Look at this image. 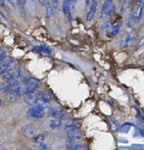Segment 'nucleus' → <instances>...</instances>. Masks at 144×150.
<instances>
[{
  "label": "nucleus",
  "mask_w": 144,
  "mask_h": 150,
  "mask_svg": "<svg viewBox=\"0 0 144 150\" xmlns=\"http://www.w3.org/2000/svg\"><path fill=\"white\" fill-rule=\"evenodd\" d=\"M65 124V120L63 119H51L49 120V127L51 129H53V130L63 128Z\"/></svg>",
  "instance_id": "f8f14e48"
},
{
  "label": "nucleus",
  "mask_w": 144,
  "mask_h": 150,
  "mask_svg": "<svg viewBox=\"0 0 144 150\" xmlns=\"http://www.w3.org/2000/svg\"><path fill=\"white\" fill-rule=\"evenodd\" d=\"M72 5H71V0H63V4H62V10L63 13H65V16L67 18L69 22H71L72 20Z\"/></svg>",
  "instance_id": "9d476101"
},
{
  "label": "nucleus",
  "mask_w": 144,
  "mask_h": 150,
  "mask_svg": "<svg viewBox=\"0 0 144 150\" xmlns=\"http://www.w3.org/2000/svg\"><path fill=\"white\" fill-rule=\"evenodd\" d=\"M135 128H136L137 132L139 133V135H140L141 137H143V138H144V127L142 126V125L138 124L136 127H135Z\"/></svg>",
  "instance_id": "5701e85b"
},
{
  "label": "nucleus",
  "mask_w": 144,
  "mask_h": 150,
  "mask_svg": "<svg viewBox=\"0 0 144 150\" xmlns=\"http://www.w3.org/2000/svg\"><path fill=\"white\" fill-rule=\"evenodd\" d=\"M39 2H40V4H41V5L45 6L46 4L48 3V0H39Z\"/></svg>",
  "instance_id": "c756f323"
},
{
  "label": "nucleus",
  "mask_w": 144,
  "mask_h": 150,
  "mask_svg": "<svg viewBox=\"0 0 144 150\" xmlns=\"http://www.w3.org/2000/svg\"><path fill=\"white\" fill-rule=\"evenodd\" d=\"M90 2H91V0H85V6L86 7H89V6H90Z\"/></svg>",
  "instance_id": "2f4dec72"
},
{
  "label": "nucleus",
  "mask_w": 144,
  "mask_h": 150,
  "mask_svg": "<svg viewBox=\"0 0 144 150\" xmlns=\"http://www.w3.org/2000/svg\"><path fill=\"white\" fill-rule=\"evenodd\" d=\"M0 6H1V7L5 6V0H0Z\"/></svg>",
  "instance_id": "473e14b6"
},
{
  "label": "nucleus",
  "mask_w": 144,
  "mask_h": 150,
  "mask_svg": "<svg viewBox=\"0 0 144 150\" xmlns=\"http://www.w3.org/2000/svg\"><path fill=\"white\" fill-rule=\"evenodd\" d=\"M28 150H38V149L36 148L35 146H32V147H29V148H28Z\"/></svg>",
  "instance_id": "72a5a7b5"
},
{
  "label": "nucleus",
  "mask_w": 144,
  "mask_h": 150,
  "mask_svg": "<svg viewBox=\"0 0 144 150\" xmlns=\"http://www.w3.org/2000/svg\"><path fill=\"white\" fill-rule=\"evenodd\" d=\"M2 105V100H1V98H0V106Z\"/></svg>",
  "instance_id": "e433bc0d"
},
{
  "label": "nucleus",
  "mask_w": 144,
  "mask_h": 150,
  "mask_svg": "<svg viewBox=\"0 0 144 150\" xmlns=\"http://www.w3.org/2000/svg\"><path fill=\"white\" fill-rule=\"evenodd\" d=\"M13 63L14 61L12 59H9V58H5L3 61L0 62V75H3L5 74L7 71H9L10 69H13Z\"/></svg>",
  "instance_id": "0eeeda50"
},
{
  "label": "nucleus",
  "mask_w": 144,
  "mask_h": 150,
  "mask_svg": "<svg viewBox=\"0 0 144 150\" xmlns=\"http://www.w3.org/2000/svg\"><path fill=\"white\" fill-rule=\"evenodd\" d=\"M0 92H3V84L0 83Z\"/></svg>",
  "instance_id": "f704fd0d"
},
{
  "label": "nucleus",
  "mask_w": 144,
  "mask_h": 150,
  "mask_svg": "<svg viewBox=\"0 0 144 150\" xmlns=\"http://www.w3.org/2000/svg\"><path fill=\"white\" fill-rule=\"evenodd\" d=\"M2 78L5 82H22V80L24 79V71L20 67H13V69L7 71L5 74H3Z\"/></svg>",
  "instance_id": "f257e3e1"
},
{
  "label": "nucleus",
  "mask_w": 144,
  "mask_h": 150,
  "mask_svg": "<svg viewBox=\"0 0 144 150\" xmlns=\"http://www.w3.org/2000/svg\"><path fill=\"white\" fill-rule=\"evenodd\" d=\"M67 138L69 139L71 142H74V141H78V140H80V139H82V134L78 130L67 131Z\"/></svg>",
  "instance_id": "9b49d317"
},
{
  "label": "nucleus",
  "mask_w": 144,
  "mask_h": 150,
  "mask_svg": "<svg viewBox=\"0 0 144 150\" xmlns=\"http://www.w3.org/2000/svg\"><path fill=\"white\" fill-rule=\"evenodd\" d=\"M5 1L7 2L8 4H10L12 7H14V6H16V2H14V0H5Z\"/></svg>",
  "instance_id": "c85d7f7f"
},
{
  "label": "nucleus",
  "mask_w": 144,
  "mask_h": 150,
  "mask_svg": "<svg viewBox=\"0 0 144 150\" xmlns=\"http://www.w3.org/2000/svg\"><path fill=\"white\" fill-rule=\"evenodd\" d=\"M109 122H111V127H113V131H116V130H118V128H120V124H118V122H116V120H113V119H111L109 120Z\"/></svg>",
  "instance_id": "393cba45"
},
{
  "label": "nucleus",
  "mask_w": 144,
  "mask_h": 150,
  "mask_svg": "<svg viewBox=\"0 0 144 150\" xmlns=\"http://www.w3.org/2000/svg\"><path fill=\"white\" fill-rule=\"evenodd\" d=\"M120 30H121V25H116V26L111 27V28L106 30L107 36H109V37H115L116 35L118 34Z\"/></svg>",
  "instance_id": "f3484780"
},
{
  "label": "nucleus",
  "mask_w": 144,
  "mask_h": 150,
  "mask_svg": "<svg viewBox=\"0 0 144 150\" xmlns=\"http://www.w3.org/2000/svg\"><path fill=\"white\" fill-rule=\"evenodd\" d=\"M135 110H136V119L139 120V122H141V124H144V117H143V115H141V112L138 110V109L135 107Z\"/></svg>",
  "instance_id": "b1692460"
},
{
  "label": "nucleus",
  "mask_w": 144,
  "mask_h": 150,
  "mask_svg": "<svg viewBox=\"0 0 144 150\" xmlns=\"http://www.w3.org/2000/svg\"><path fill=\"white\" fill-rule=\"evenodd\" d=\"M35 50L40 53H44V54H50L51 53V49H50L48 46H45V45H40V46H36L35 47Z\"/></svg>",
  "instance_id": "aec40b11"
},
{
  "label": "nucleus",
  "mask_w": 144,
  "mask_h": 150,
  "mask_svg": "<svg viewBox=\"0 0 144 150\" xmlns=\"http://www.w3.org/2000/svg\"><path fill=\"white\" fill-rule=\"evenodd\" d=\"M30 1H34V0H30Z\"/></svg>",
  "instance_id": "58836bf2"
},
{
  "label": "nucleus",
  "mask_w": 144,
  "mask_h": 150,
  "mask_svg": "<svg viewBox=\"0 0 144 150\" xmlns=\"http://www.w3.org/2000/svg\"><path fill=\"white\" fill-rule=\"evenodd\" d=\"M116 13V6L113 5V0H104L101 7L100 11V18H107L113 16Z\"/></svg>",
  "instance_id": "7ed1b4c3"
},
{
  "label": "nucleus",
  "mask_w": 144,
  "mask_h": 150,
  "mask_svg": "<svg viewBox=\"0 0 144 150\" xmlns=\"http://www.w3.org/2000/svg\"><path fill=\"white\" fill-rule=\"evenodd\" d=\"M39 150H51L50 149V147L48 146L47 144H46V143H40L39 144V148H38Z\"/></svg>",
  "instance_id": "bb28decb"
},
{
  "label": "nucleus",
  "mask_w": 144,
  "mask_h": 150,
  "mask_svg": "<svg viewBox=\"0 0 144 150\" xmlns=\"http://www.w3.org/2000/svg\"><path fill=\"white\" fill-rule=\"evenodd\" d=\"M16 2V5H18L20 8H23L26 4V0H14Z\"/></svg>",
  "instance_id": "a878e982"
},
{
  "label": "nucleus",
  "mask_w": 144,
  "mask_h": 150,
  "mask_svg": "<svg viewBox=\"0 0 144 150\" xmlns=\"http://www.w3.org/2000/svg\"><path fill=\"white\" fill-rule=\"evenodd\" d=\"M23 135L26 137H34L36 135V128L33 125H27L23 128Z\"/></svg>",
  "instance_id": "ddd939ff"
},
{
  "label": "nucleus",
  "mask_w": 144,
  "mask_h": 150,
  "mask_svg": "<svg viewBox=\"0 0 144 150\" xmlns=\"http://www.w3.org/2000/svg\"><path fill=\"white\" fill-rule=\"evenodd\" d=\"M79 122H76V120H67L65 122V126H63V129L65 131H73V130H78L79 129Z\"/></svg>",
  "instance_id": "4468645a"
},
{
  "label": "nucleus",
  "mask_w": 144,
  "mask_h": 150,
  "mask_svg": "<svg viewBox=\"0 0 144 150\" xmlns=\"http://www.w3.org/2000/svg\"><path fill=\"white\" fill-rule=\"evenodd\" d=\"M133 126H134V125H133L132 122H125L122 126H120L118 130H120V132L123 133V134H127V133L130 132L131 128H132Z\"/></svg>",
  "instance_id": "a211bd4d"
},
{
  "label": "nucleus",
  "mask_w": 144,
  "mask_h": 150,
  "mask_svg": "<svg viewBox=\"0 0 144 150\" xmlns=\"http://www.w3.org/2000/svg\"><path fill=\"white\" fill-rule=\"evenodd\" d=\"M47 137H48L47 132H42L38 135H35V136L33 137V142L34 143H39V144L40 143H43Z\"/></svg>",
  "instance_id": "dca6fc26"
},
{
  "label": "nucleus",
  "mask_w": 144,
  "mask_h": 150,
  "mask_svg": "<svg viewBox=\"0 0 144 150\" xmlns=\"http://www.w3.org/2000/svg\"><path fill=\"white\" fill-rule=\"evenodd\" d=\"M6 58V52L5 51H0V62L3 61Z\"/></svg>",
  "instance_id": "cd10ccee"
},
{
  "label": "nucleus",
  "mask_w": 144,
  "mask_h": 150,
  "mask_svg": "<svg viewBox=\"0 0 144 150\" xmlns=\"http://www.w3.org/2000/svg\"><path fill=\"white\" fill-rule=\"evenodd\" d=\"M0 150H3V147H2L1 145H0Z\"/></svg>",
  "instance_id": "4c0bfd02"
},
{
  "label": "nucleus",
  "mask_w": 144,
  "mask_h": 150,
  "mask_svg": "<svg viewBox=\"0 0 144 150\" xmlns=\"http://www.w3.org/2000/svg\"><path fill=\"white\" fill-rule=\"evenodd\" d=\"M45 112L46 111H44L43 109H41L40 107L36 106V105H33L31 108H29L27 115H28L29 117H31V119H33V120H39V119L44 117Z\"/></svg>",
  "instance_id": "39448f33"
},
{
  "label": "nucleus",
  "mask_w": 144,
  "mask_h": 150,
  "mask_svg": "<svg viewBox=\"0 0 144 150\" xmlns=\"http://www.w3.org/2000/svg\"><path fill=\"white\" fill-rule=\"evenodd\" d=\"M121 149L129 150H144V144H132L129 147H121Z\"/></svg>",
  "instance_id": "412c9836"
},
{
  "label": "nucleus",
  "mask_w": 144,
  "mask_h": 150,
  "mask_svg": "<svg viewBox=\"0 0 144 150\" xmlns=\"http://www.w3.org/2000/svg\"><path fill=\"white\" fill-rule=\"evenodd\" d=\"M38 98H39L41 101H43L44 103H46V104H49V102L51 101V95H50L48 92H43L39 95Z\"/></svg>",
  "instance_id": "6ab92c4d"
},
{
  "label": "nucleus",
  "mask_w": 144,
  "mask_h": 150,
  "mask_svg": "<svg viewBox=\"0 0 144 150\" xmlns=\"http://www.w3.org/2000/svg\"><path fill=\"white\" fill-rule=\"evenodd\" d=\"M120 142H122V143H128V140H125V139H121Z\"/></svg>",
  "instance_id": "c9c22d12"
},
{
  "label": "nucleus",
  "mask_w": 144,
  "mask_h": 150,
  "mask_svg": "<svg viewBox=\"0 0 144 150\" xmlns=\"http://www.w3.org/2000/svg\"><path fill=\"white\" fill-rule=\"evenodd\" d=\"M39 91L34 93H25L24 94V101L28 105H33L36 103L38 97H39Z\"/></svg>",
  "instance_id": "1a4fd4ad"
},
{
  "label": "nucleus",
  "mask_w": 144,
  "mask_h": 150,
  "mask_svg": "<svg viewBox=\"0 0 144 150\" xmlns=\"http://www.w3.org/2000/svg\"><path fill=\"white\" fill-rule=\"evenodd\" d=\"M65 111L59 108H53L50 111V115H51L52 119H62L65 117Z\"/></svg>",
  "instance_id": "2eb2a0df"
},
{
  "label": "nucleus",
  "mask_w": 144,
  "mask_h": 150,
  "mask_svg": "<svg viewBox=\"0 0 144 150\" xmlns=\"http://www.w3.org/2000/svg\"><path fill=\"white\" fill-rule=\"evenodd\" d=\"M26 86V93H34L37 92L40 87V81L35 78H24L22 80Z\"/></svg>",
  "instance_id": "20e7f679"
},
{
  "label": "nucleus",
  "mask_w": 144,
  "mask_h": 150,
  "mask_svg": "<svg viewBox=\"0 0 144 150\" xmlns=\"http://www.w3.org/2000/svg\"><path fill=\"white\" fill-rule=\"evenodd\" d=\"M135 39H136V37H135L134 35L125 36V37L123 38V39L121 40V42H120L121 48H129V47H131V46L134 44Z\"/></svg>",
  "instance_id": "6e6552de"
},
{
  "label": "nucleus",
  "mask_w": 144,
  "mask_h": 150,
  "mask_svg": "<svg viewBox=\"0 0 144 150\" xmlns=\"http://www.w3.org/2000/svg\"><path fill=\"white\" fill-rule=\"evenodd\" d=\"M59 1H60V0H50L51 7L53 10H57L59 8Z\"/></svg>",
  "instance_id": "4be33fe9"
},
{
  "label": "nucleus",
  "mask_w": 144,
  "mask_h": 150,
  "mask_svg": "<svg viewBox=\"0 0 144 150\" xmlns=\"http://www.w3.org/2000/svg\"><path fill=\"white\" fill-rule=\"evenodd\" d=\"M133 137H134V138H137V137H140V135H139V133L137 132V131H134V134H133Z\"/></svg>",
  "instance_id": "7c9ffc66"
},
{
  "label": "nucleus",
  "mask_w": 144,
  "mask_h": 150,
  "mask_svg": "<svg viewBox=\"0 0 144 150\" xmlns=\"http://www.w3.org/2000/svg\"><path fill=\"white\" fill-rule=\"evenodd\" d=\"M144 13V0H136L134 8L130 13V20L134 23L141 21Z\"/></svg>",
  "instance_id": "f03ea898"
},
{
  "label": "nucleus",
  "mask_w": 144,
  "mask_h": 150,
  "mask_svg": "<svg viewBox=\"0 0 144 150\" xmlns=\"http://www.w3.org/2000/svg\"><path fill=\"white\" fill-rule=\"evenodd\" d=\"M97 5H98V0H91L90 6H89V10H88V12H87V16H86L87 22H91V21L93 20L94 16L96 14Z\"/></svg>",
  "instance_id": "423d86ee"
}]
</instances>
